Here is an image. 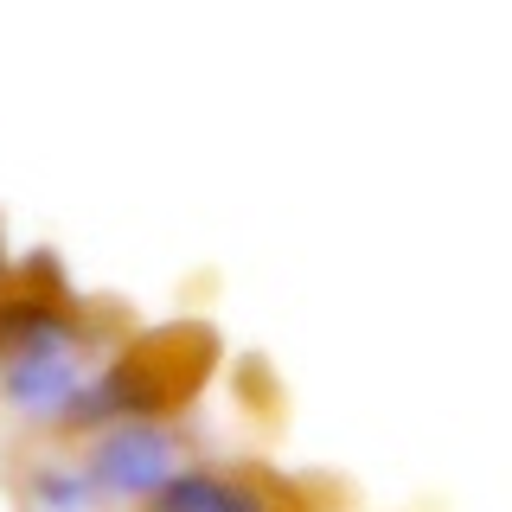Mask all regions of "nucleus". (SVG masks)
Masks as SVG:
<instances>
[{
  "label": "nucleus",
  "mask_w": 512,
  "mask_h": 512,
  "mask_svg": "<svg viewBox=\"0 0 512 512\" xmlns=\"http://www.w3.org/2000/svg\"><path fill=\"white\" fill-rule=\"evenodd\" d=\"M84 468H90L103 500L148 506L167 480L186 474V442L173 436V429H154V423H122V429H109V436H96Z\"/></svg>",
  "instance_id": "nucleus-1"
},
{
  "label": "nucleus",
  "mask_w": 512,
  "mask_h": 512,
  "mask_svg": "<svg viewBox=\"0 0 512 512\" xmlns=\"http://www.w3.org/2000/svg\"><path fill=\"white\" fill-rule=\"evenodd\" d=\"M148 512H269V500L256 493V480L244 474H218V468H186L180 480L148 500Z\"/></svg>",
  "instance_id": "nucleus-2"
},
{
  "label": "nucleus",
  "mask_w": 512,
  "mask_h": 512,
  "mask_svg": "<svg viewBox=\"0 0 512 512\" xmlns=\"http://www.w3.org/2000/svg\"><path fill=\"white\" fill-rule=\"evenodd\" d=\"M20 500L26 512H96V480L84 461H32L20 480Z\"/></svg>",
  "instance_id": "nucleus-3"
},
{
  "label": "nucleus",
  "mask_w": 512,
  "mask_h": 512,
  "mask_svg": "<svg viewBox=\"0 0 512 512\" xmlns=\"http://www.w3.org/2000/svg\"><path fill=\"white\" fill-rule=\"evenodd\" d=\"M0 269H7V256H0Z\"/></svg>",
  "instance_id": "nucleus-4"
}]
</instances>
